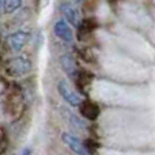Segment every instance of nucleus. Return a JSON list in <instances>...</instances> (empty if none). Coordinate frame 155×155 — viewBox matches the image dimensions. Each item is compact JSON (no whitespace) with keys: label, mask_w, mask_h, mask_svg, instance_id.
I'll return each mask as SVG.
<instances>
[{"label":"nucleus","mask_w":155,"mask_h":155,"mask_svg":"<svg viewBox=\"0 0 155 155\" xmlns=\"http://www.w3.org/2000/svg\"><path fill=\"white\" fill-rule=\"evenodd\" d=\"M21 155H31V148H25Z\"/></svg>","instance_id":"9b49d317"},{"label":"nucleus","mask_w":155,"mask_h":155,"mask_svg":"<svg viewBox=\"0 0 155 155\" xmlns=\"http://www.w3.org/2000/svg\"><path fill=\"white\" fill-rule=\"evenodd\" d=\"M61 139H63V142L70 147V150L74 151L75 154H78V155H91L90 150L87 148V146H86L84 143H82L76 136H74V135L63 134Z\"/></svg>","instance_id":"f03ea898"},{"label":"nucleus","mask_w":155,"mask_h":155,"mask_svg":"<svg viewBox=\"0 0 155 155\" xmlns=\"http://www.w3.org/2000/svg\"><path fill=\"white\" fill-rule=\"evenodd\" d=\"M57 90H59L60 95L64 98V101H67L71 106H79L82 104V98L74 90H71L65 80H60L59 84H57Z\"/></svg>","instance_id":"20e7f679"},{"label":"nucleus","mask_w":155,"mask_h":155,"mask_svg":"<svg viewBox=\"0 0 155 155\" xmlns=\"http://www.w3.org/2000/svg\"><path fill=\"white\" fill-rule=\"evenodd\" d=\"M0 41H2V37H0Z\"/></svg>","instance_id":"4468645a"},{"label":"nucleus","mask_w":155,"mask_h":155,"mask_svg":"<svg viewBox=\"0 0 155 155\" xmlns=\"http://www.w3.org/2000/svg\"><path fill=\"white\" fill-rule=\"evenodd\" d=\"M60 11H61V14L64 15V19L70 25H72V26H75V27H78L80 25V22H82L80 14L71 3H61V4H60Z\"/></svg>","instance_id":"39448f33"},{"label":"nucleus","mask_w":155,"mask_h":155,"mask_svg":"<svg viewBox=\"0 0 155 155\" xmlns=\"http://www.w3.org/2000/svg\"><path fill=\"white\" fill-rule=\"evenodd\" d=\"M61 112L64 113V116L67 117L68 123L71 124V125H74L75 128L78 129H84V123H82V120H80L79 117L75 114V113H72L70 109H67V107H61Z\"/></svg>","instance_id":"6e6552de"},{"label":"nucleus","mask_w":155,"mask_h":155,"mask_svg":"<svg viewBox=\"0 0 155 155\" xmlns=\"http://www.w3.org/2000/svg\"><path fill=\"white\" fill-rule=\"evenodd\" d=\"M53 31L57 38H60L64 42H72L74 41V33L71 29V25L65 19H59L53 26Z\"/></svg>","instance_id":"7ed1b4c3"},{"label":"nucleus","mask_w":155,"mask_h":155,"mask_svg":"<svg viewBox=\"0 0 155 155\" xmlns=\"http://www.w3.org/2000/svg\"><path fill=\"white\" fill-rule=\"evenodd\" d=\"M78 2H82V0H78Z\"/></svg>","instance_id":"ddd939ff"},{"label":"nucleus","mask_w":155,"mask_h":155,"mask_svg":"<svg viewBox=\"0 0 155 155\" xmlns=\"http://www.w3.org/2000/svg\"><path fill=\"white\" fill-rule=\"evenodd\" d=\"M3 2V8L7 14H11V12H15L19 7L22 5V2L23 0H2Z\"/></svg>","instance_id":"9d476101"},{"label":"nucleus","mask_w":155,"mask_h":155,"mask_svg":"<svg viewBox=\"0 0 155 155\" xmlns=\"http://www.w3.org/2000/svg\"><path fill=\"white\" fill-rule=\"evenodd\" d=\"M82 113L86 116L87 118H97L99 114V109L97 105L91 104V102H84V104L82 105Z\"/></svg>","instance_id":"1a4fd4ad"},{"label":"nucleus","mask_w":155,"mask_h":155,"mask_svg":"<svg viewBox=\"0 0 155 155\" xmlns=\"http://www.w3.org/2000/svg\"><path fill=\"white\" fill-rule=\"evenodd\" d=\"M30 70H31V61L23 56L14 57L5 63V72L10 76H23L29 74Z\"/></svg>","instance_id":"f257e3e1"},{"label":"nucleus","mask_w":155,"mask_h":155,"mask_svg":"<svg viewBox=\"0 0 155 155\" xmlns=\"http://www.w3.org/2000/svg\"><path fill=\"white\" fill-rule=\"evenodd\" d=\"M27 37H29L27 33L21 31V30L8 35L7 42H8V46L11 48V51L12 52H21L22 49L25 48V45H26Z\"/></svg>","instance_id":"423d86ee"},{"label":"nucleus","mask_w":155,"mask_h":155,"mask_svg":"<svg viewBox=\"0 0 155 155\" xmlns=\"http://www.w3.org/2000/svg\"><path fill=\"white\" fill-rule=\"evenodd\" d=\"M60 64H61V68L64 70V72L70 78H74L76 75V64L72 54H63L60 57Z\"/></svg>","instance_id":"0eeeda50"},{"label":"nucleus","mask_w":155,"mask_h":155,"mask_svg":"<svg viewBox=\"0 0 155 155\" xmlns=\"http://www.w3.org/2000/svg\"><path fill=\"white\" fill-rule=\"evenodd\" d=\"M2 8H3V2L0 0V11H2Z\"/></svg>","instance_id":"f8f14e48"}]
</instances>
